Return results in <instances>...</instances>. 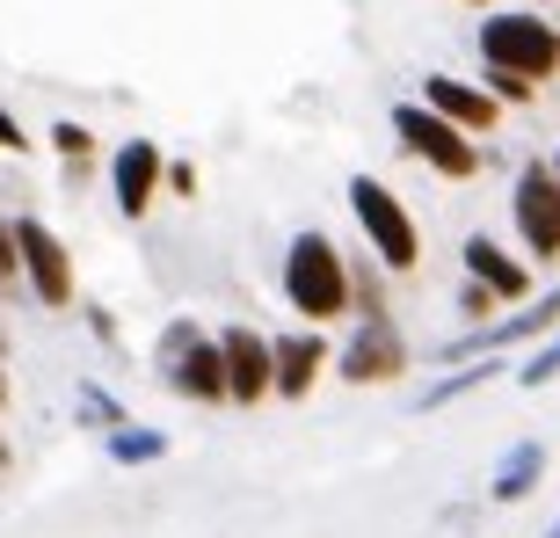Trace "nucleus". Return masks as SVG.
Listing matches in <instances>:
<instances>
[{"instance_id": "1", "label": "nucleus", "mask_w": 560, "mask_h": 538, "mask_svg": "<svg viewBox=\"0 0 560 538\" xmlns=\"http://www.w3.org/2000/svg\"><path fill=\"white\" fill-rule=\"evenodd\" d=\"M277 284H284V306L306 320V328H328L350 313V255L335 248L328 233H291L284 248V269H277Z\"/></svg>"}, {"instance_id": "2", "label": "nucleus", "mask_w": 560, "mask_h": 538, "mask_svg": "<svg viewBox=\"0 0 560 538\" xmlns=\"http://www.w3.org/2000/svg\"><path fill=\"white\" fill-rule=\"evenodd\" d=\"M480 66L524 73L532 87H546L560 73V22L532 15V8H488L480 15Z\"/></svg>"}, {"instance_id": "3", "label": "nucleus", "mask_w": 560, "mask_h": 538, "mask_svg": "<svg viewBox=\"0 0 560 538\" xmlns=\"http://www.w3.org/2000/svg\"><path fill=\"white\" fill-rule=\"evenodd\" d=\"M153 364H161L167 394L197 400V408H219L226 400V350H219V335H205L189 313H175L153 342Z\"/></svg>"}, {"instance_id": "4", "label": "nucleus", "mask_w": 560, "mask_h": 538, "mask_svg": "<svg viewBox=\"0 0 560 538\" xmlns=\"http://www.w3.org/2000/svg\"><path fill=\"white\" fill-rule=\"evenodd\" d=\"M386 125H394V139L408 145L430 175H444V183H474V175H480V139H474V131H458L452 117H436L422 95H416V103H394V109H386Z\"/></svg>"}, {"instance_id": "5", "label": "nucleus", "mask_w": 560, "mask_h": 538, "mask_svg": "<svg viewBox=\"0 0 560 538\" xmlns=\"http://www.w3.org/2000/svg\"><path fill=\"white\" fill-rule=\"evenodd\" d=\"M350 219L364 233V248L378 255V269H416L422 262V226L378 175H350Z\"/></svg>"}, {"instance_id": "6", "label": "nucleus", "mask_w": 560, "mask_h": 538, "mask_svg": "<svg viewBox=\"0 0 560 538\" xmlns=\"http://www.w3.org/2000/svg\"><path fill=\"white\" fill-rule=\"evenodd\" d=\"M553 328H560V291H546V299H524V306L495 313V320H474L458 342H444V350H436V364H466V356L524 350V342H546Z\"/></svg>"}, {"instance_id": "7", "label": "nucleus", "mask_w": 560, "mask_h": 538, "mask_svg": "<svg viewBox=\"0 0 560 538\" xmlns=\"http://www.w3.org/2000/svg\"><path fill=\"white\" fill-rule=\"evenodd\" d=\"M15 248H22V291L51 313L73 306V248H66L59 233L44 226V219H15Z\"/></svg>"}, {"instance_id": "8", "label": "nucleus", "mask_w": 560, "mask_h": 538, "mask_svg": "<svg viewBox=\"0 0 560 538\" xmlns=\"http://www.w3.org/2000/svg\"><path fill=\"white\" fill-rule=\"evenodd\" d=\"M510 219H517V241L539 255V262H553V255H560V175H553V161H524L517 167Z\"/></svg>"}, {"instance_id": "9", "label": "nucleus", "mask_w": 560, "mask_h": 538, "mask_svg": "<svg viewBox=\"0 0 560 538\" xmlns=\"http://www.w3.org/2000/svg\"><path fill=\"white\" fill-rule=\"evenodd\" d=\"M335 372L350 378V386H394L408 372V342H400L394 313H372V320H357V335L335 350Z\"/></svg>"}, {"instance_id": "10", "label": "nucleus", "mask_w": 560, "mask_h": 538, "mask_svg": "<svg viewBox=\"0 0 560 538\" xmlns=\"http://www.w3.org/2000/svg\"><path fill=\"white\" fill-rule=\"evenodd\" d=\"M219 350H226V400H233V408H262V400L277 394L270 335L248 328V320H233V328H219Z\"/></svg>"}, {"instance_id": "11", "label": "nucleus", "mask_w": 560, "mask_h": 538, "mask_svg": "<svg viewBox=\"0 0 560 538\" xmlns=\"http://www.w3.org/2000/svg\"><path fill=\"white\" fill-rule=\"evenodd\" d=\"M161 189H167V153L153 139H125L117 153H109V197H117V219H145Z\"/></svg>"}, {"instance_id": "12", "label": "nucleus", "mask_w": 560, "mask_h": 538, "mask_svg": "<svg viewBox=\"0 0 560 538\" xmlns=\"http://www.w3.org/2000/svg\"><path fill=\"white\" fill-rule=\"evenodd\" d=\"M422 103H430L436 117H452L458 131H474V139H488V131L502 125V103L488 95V81H458V73H422Z\"/></svg>"}, {"instance_id": "13", "label": "nucleus", "mask_w": 560, "mask_h": 538, "mask_svg": "<svg viewBox=\"0 0 560 538\" xmlns=\"http://www.w3.org/2000/svg\"><path fill=\"white\" fill-rule=\"evenodd\" d=\"M277 350V400H306L320 386V372L335 364V342L320 328H299V335H270Z\"/></svg>"}, {"instance_id": "14", "label": "nucleus", "mask_w": 560, "mask_h": 538, "mask_svg": "<svg viewBox=\"0 0 560 538\" xmlns=\"http://www.w3.org/2000/svg\"><path fill=\"white\" fill-rule=\"evenodd\" d=\"M458 262H466V277H480V284L495 291L502 306H524V299H532V269H524L510 248H495L488 233H466V248H458Z\"/></svg>"}, {"instance_id": "15", "label": "nucleus", "mask_w": 560, "mask_h": 538, "mask_svg": "<svg viewBox=\"0 0 560 538\" xmlns=\"http://www.w3.org/2000/svg\"><path fill=\"white\" fill-rule=\"evenodd\" d=\"M539 480H546V444L539 436H517V444L495 458V473H488V502H524Z\"/></svg>"}, {"instance_id": "16", "label": "nucleus", "mask_w": 560, "mask_h": 538, "mask_svg": "<svg viewBox=\"0 0 560 538\" xmlns=\"http://www.w3.org/2000/svg\"><path fill=\"white\" fill-rule=\"evenodd\" d=\"M495 372H502L495 356H466V364H452V372H444V378L430 386V394H422V408H430V414H436V408H452V400H466L474 386H488Z\"/></svg>"}, {"instance_id": "17", "label": "nucleus", "mask_w": 560, "mask_h": 538, "mask_svg": "<svg viewBox=\"0 0 560 538\" xmlns=\"http://www.w3.org/2000/svg\"><path fill=\"white\" fill-rule=\"evenodd\" d=\"M103 452L117 458V466H153V458H167V430H139V422H125V430L103 436Z\"/></svg>"}, {"instance_id": "18", "label": "nucleus", "mask_w": 560, "mask_h": 538, "mask_svg": "<svg viewBox=\"0 0 560 538\" xmlns=\"http://www.w3.org/2000/svg\"><path fill=\"white\" fill-rule=\"evenodd\" d=\"M73 414H81L88 430H103V436L131 422V414H125V400L109 394V386H95V378H81V386H73Z\"/></svg>"}, {"instance_id": "19", "label": "nucleus", "mask_w": 560, "mask_h": 538, "mask_svg": "<svg viewBox=\"0 0 560 538\" xmlns=\"http://www.w3.org/2000/svg\"><path fill=\"white\" fill-rule=\"evenodd\" d=\"M51 145H59V161L73 167V175H81V167L95 161V131H88V125H73V117H59V125H51Z\"/></svg>"}, {"instance_id": "20", "label": "nucleus", "mask_w": 560, "mask_h": 538, "mask_svg": "<svg viewBox=\"0 0 560 538\" xmlns=\"http://www.w3.org/2000/svg\"><path fill=\"white\" fill-rule=\"evenodd\" d=\"M546 378H560V328H553V335L539 342V350H532V356L517 364V386H546Z\"/></svg>"}, {"instance_id": "21", "label": "nucleus", "mask_w": 560, "mask_h": 538, "mask_svg": "<svg viewBox=\"0 0 560 538\" xmlns=\"http://www.w3.org/2000/svg\"><path fill=\"white\" fill-rule=\"evenodd\" d=\"M458 313H466V320H495L502 299H495L488 284H480V277H466V284H458Z\"/></svg>"}, {"instance_id": "22", "label": "nucleus", "mask_w": 560, "mask_h": 538, "mask_svg": "<svg viewBox=\"0 0 560 538\" xmlns=\"http://www.w3.org/2000/svg\"><path fill=\"white\" fill-rule=\"evenodd\" d=\"M22 284V248H15V219H0V291Z\"/></svg>"}, {"instance_id": "23", "label": "nucleus", "mask_w": 560, "mask_h": 538, "mask_svg": "<svg viewBox=\"0 0 560 538\" xmlns=\"http://www.w3.org/2000/svg\"><path fill=\"white\" fill-rule=\"evenodd\" d=\"M488 95H495V103H532L539 87L524 81V73H495V66H488Z\"/></svg>"}, {"instance_id": "24", "label": "nucleus", "mask_w": 560, "mask_h": 538, "mask_svg": "<svg viewBox=\"0 0 560 538\" xmlns=\"http://www.w3.org/2000/svg\"><path fill=\"white\" fill-rule=\"evenodd\" d=\"M0 153H30V131L15 125V109L0 103Z\"/></svg>"}, {"instance_id": "25", "label": "nucleus", "mask_w": 560, "mask_h": 538, "mask_svg": "<svg viewBox=\"0 0 560 538\" xmlns=\"http://www.w3.org/2000/svg\"><path fill=\"white\" fill-rule=\"evenodd\" d=\"M167 189H175V197H197V167H189V161H167Z\"/></svg>"}, {"instance_id": "26", "label": "nucleus", "mask_w": 560, "mask_h": 538, "mask_svg": "<svg viewBox=\"0 0 560 538\" xmlns=\"http://www.w3.org/2000/svg\"><path fill=\"white\" fill-rule=\"evenodd\" d=\"M8 394H15V386H8V364H0V414H8Z\"/></svg>"}, {"instance_id": "27", "label": "nucleus", "mask_w": 560, "mask_h": 538, "mask_svg": "<svg viewBox=\"0 0 560 538\" xmlns=\"http://www.w3.org/2000/svg\"><path fill=\"white\" fill-rule=\"evenodd\" d=\"M546 161H553V175H560V145H553V153H546Z\"/></svg>"}, {"instance_id": "28", "label": "nucleus", "mask_w": 560, "mask_h": 538, "mask_svg": "<svg viewBox=\"0 0 560 538\" xmlns=\"http://www.w3.org/2000/svg\"><path fill=\"white\" fill-rule=\"evenodd\" d=\"M458 8H488V0H458Z\"/></svg>"}, {"instance_id": "29", "label": "nucleus", "mask_w": 560, "mask_h": 538, "mask_svg": "<svg viewBox=\"0 0 560 538\" xmlns=\"http://www.w3.org/2000/svg\"><path fill=\"white\" fill-rule=\"evenodd\" d=\"M0 466H8V444H0Z\"/></svg>"}, {"instance_id": "30", "label": "nucleus", "mask_w": 560, "mask_h": 538, "mask_svg": "<svg viewBox=\"0 0 560 538\" xmlns=\"http://www.w3.org/2000/svg\"><path fill=\"white\" fill-rule=\"evenodd\" d=\"M546 538H560V524H553V531H546Z\"/></svg>"}, {"instance_id": "31", "label": "nucleus", "mask_w": 560, "mask_h": 538, "mask_svg": "<svg viewBox=\"0 0 560 538\" xmlns=\"http://www.w3.org/2000/svg\"><path fill=\"white\" fill-rule=\"evenodd\" d=\"M0 350H8V342H0Z\"/></svg>"}]
</instances>
